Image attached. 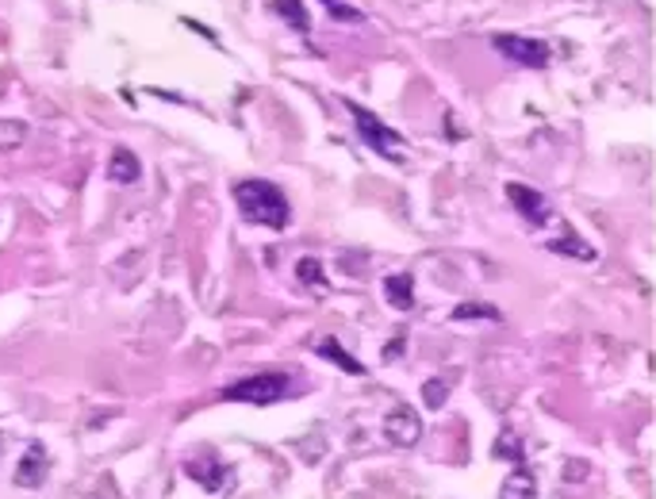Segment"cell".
Returning <instances> with one entry per match:
<instances>
[{"mask_svg":"<svg viewBox=\"0 0 656 499\" xmlns=\"http://www.w3.org/2000/svg\"><path fill=\"white\" fill-rule=\"evenodd\" d=\"M235 204L246 223L269 227V230H285L292 223V208L288 196L280 192L273 181H262V177H250V181L235 185Z\"/></svg>","mask_w":656,"mask_h":499,"instance_id":"cell-1","label":"cell"},{"mask_svg":"<svg viewBox=\"0 0 656 499\" xmlns=\"http://www.w3.org/2000/svg\"><path fill=\"white\" fill-rule=\"evenodd\" d=\"M345 112L353 115L357 135H361L365 146H372V154H380V158H388V162H403L407 158V138L395 131V127L384 123L380 115H372L369 108L357 104V100H345Z\"/></svg>","mask_w":656,"mask_h":499,"instance_id":"cell-2","label":"cell"},{"mask_svg":"<svg viewBox=\"0 0 656 499\" xmlns=\"http://www.w3.org/2000/svg\"><path fill=\"white\" fill-rule=\"evenodd\" d=\"M292 380L288 373H253V377H242L235 384L223 388V400L230 403H253V407H269V403H280L288 395Z\"/></svg>","mask_w":656,"mask_h":499,"instance_id":"cell-3","label":"cell"},{"mask_svg":"<svg viewBox=\"0 0 656 499\" xmlns=\"http://www.w3.org/2000/svg\"><path fill=\"white\" fill-rule=\"evenodd\" d=\"M492 46L507 62H514V66H526V70H545L549 66V43H542V38H526V35L503 31V35L492 38Z\"/></svg>","mask_w":656,"mask_h":499,"instance_id":"cell-4","label":"cell"},{"mask_svg":"<svg viewBox=\"0 0 656 499\" xmlns=\"http://www.w3.org/2000/svg\"><path fill=\"white\" fill-rule=\"evenodd\" d=\"M384 438L392 445H400V450H411V445L422 438V419L415 407H407V403L392 407V412L384 415Z\"/></svg>","mask_w":656,"mask_h":499,"instance_id":"cell-5","label":"cell"},{"mask_svg":"<svg viewBox=\"0 0 656 499\" xmlns=\"http://www.w3.org/2000/svg\"><path fill=\"white\" fill-rule=\"evenodd\" d=\"M507 200L514 204V212H519V215H522V220L530 223V227H545V223L552 220L549 200H545L537 188L522 185V181H511V185H507Z\"/></svg>","mask_w":656,"mask_h":499,"instance_id":"cell-6","label":"cell"},{"mask_svg":"<svg viewBox=\"0 0 656 499\" xmlns=\"http://www.w3.org/2000/svg\"><path fill=\"white\" fill-rule=\"evenodd\" d=\"M46 472H50V453H46V445H43V442H31L28 450H23L20 465H16V484H20V488H38V484L46 480Z\"/></svg>","mask_w":656,"mask_h":499,"instance_id":"cell-7","label":"cell"},{"mask_svg":"<svg viewBox=\"0 0 656 499\" xmlns=\"http://www.w3.org/2000/svg\"><path fill=\"white\" fill-rule=\"evenodd\" d=\"M138 177H143V162H138V154L127 150V146H115L112 158H108V181L112 185H135Z\"/></svg>","mask_w":656,"mask_h":499,"instance_id":"cell-8","label":"cell"},{"mask_svg":"<svg viewBox=\"0 0 656 499\" xmlns=\"http://www.w3.org/2000/svg\"><path fill=\"white\" fill-rule=\"evenodd\" d=\"M185 472H188L192 480H200L212 495H223L230 484H235V472H230L227 465H219V461H212V469H203L200 461H185Z\"/></svg>","mask_w":656,"mask_h":499,"instance_id":"cell-9","label":"cell"},{"mask_svg":"<svg viewBox=\"0 0 656 499\" xmlns=\"http://www.w3.org/2000/svg\"><path fill=\"white\" fill-rule=\"evenodd\" d=\"M384 300H388L395 312H411V307H415V277L411 273H388L384 277Z\"/></svg>","mask_w":656,"mask_h":499,"instance_id":"cell-10","label":"cell"},{"mask_svg":"<svg viewBox=\"0 0 656 499\" xmlns=\"http://www.w3.org/2000/svg\"><path fill=\"white\" fill-rule=\"evenodd\" d=\"M499 499H537V480L534 472L526 465H514L511 477L503 480V488H499Z\"/></svg>","mask_w":656,"mask_h":499,"instance_id":"cell-11","label":"cell"},{"mask_svg":"<svg viewBox=\"0 0 656 499\" xmlns=\"http://www.w3.org/2000/svg\"><path fill=\"white\" fill-rule=\"evenodd\" d=\"M315 353H319V357H327V362H334V365L342 369V373H350V377H365V373H369V369H365L361 362H357V357H353L350 350H342V345L334 342V338H323V342H319V345H315Z\"/></svg>","mask_w":656,"mask_h":499,"instance_id":"cell-12","label":"cell"},{"mask_svg":"<svg viewBox=\"0 0 656 499\" xmlns=\"http://www.w3.org/2000/svg\"><path fill=\"white\" fill-rule=\"evenodd\" d=\"M453 323H465V319H484V323H499V307L495 304H457L453 312H449Z\"/></svg>","mask_w":656,"mask_h":499,"instance_id":"cell-13","label":"cell"},{"mask_svg":"<svg viewBox=\"0 0 656 499\" xmlns=\"http://www.w3.org/2000/svg\"><path fill=\"white\" fill-rule=\"evenodd\" d=\"M549 250H552V254H569V258H576V262H595V250H591L584 238H576V235L552 238V242H549Z\"/></svg>","mask_w":656,"mask_h":499,"instance_id":"cell-14","label":"cell"},{"mask_svg":"<svg viewBox=\"0 0 656 499\" xmlns=\"http://www.w3.org/2000/svg\"><path fill=\"white\" fill-rule=\"evenodd\" d=\"M23 138H28V123H20V120H0V154L20 150Z\"/></svg>","mask_w":656,"mask_h":499,"instance_id":"cell-15","label":"cell"},{"mask_svg":"<svg viewBox=\"0 0 656 499\" xmlns=\"http://www.w3.org/2000/svg\"><path fill=\"white\" fill-rule=\"evenodd\" d=\"M277 16L280 20H288L292 23V31H300V35H307V12H303V0H277Z\"/></svg>","mask_w":656,"mask_h":499,"instance_id":"cell-16","label":"cell"},{"mask_svg":"<svg viewBox=\"0 0 656 499\" xmlns=\"http://www.w3.org/2000/svg\"><path fill=\"white\" fill-rule=\"evenodd\" d=\"M295 277H300L303 285L327 288V277H323V262H319V258H300V262H295Z\"/></svg>","mask_w":656,"mask_h":499,"instance_id":"cell-17","label":"cell"},{"mask_svg":"<svg viewBox=\"0 0 656 499\" xmlns=\"http://www.w3.org/2000/svg\"><path fill=\"white\" fill-rule=\"evenodd\" d=\"M445 395H449V377H434L422 384V403H427L430 412H437V407L445 403Z\"/></svg>","mask_w":656,"mask_h":499,"instance_id":"cell-18","label":"cell"},{"mask_svg":"<svg viewBox=\"0 0 656 499\" xmlns=\"http://www.w3.org/2000/svg\"><path fill=\"white\" fill-rule=\"evenodd\" d=\"M323 8H327L330 20H342V23H361V20H365V12L350 8L345 0H323Z\"/></svg>","mask_w":656,"mask_h":499,"instance_id":"cell-19","label":"cell"},{"mask_svg":"<svg viewBox=\"0 0 656 499\" xmlns=\"http://www.w3.org/2000/svg\"><path fill=\"white\" fill-rule=\"evenodd\" d=\"M495 457H511V461H522V450H519V438H514V430H503V438L495 442Z\"/></svg>","mask_w":656,"mask_h":499,"instance_id":"cell-20","label":"cell"},{"mask_svg":"<svg viewBox=\"0 0 656 499\" xmlns=\"http://www.w3.org/2000/svg\"><path fill=\"white\" fill-rule=\"evenodd\" d=\"M400 350H407V335H395V342L388 345V350H384V357H388V362H392V357L400 353Z\"/></svg>","mask_w":656,"mask_h":499,"instance_id":"cell-21","label":"cell"}]
</instances>
